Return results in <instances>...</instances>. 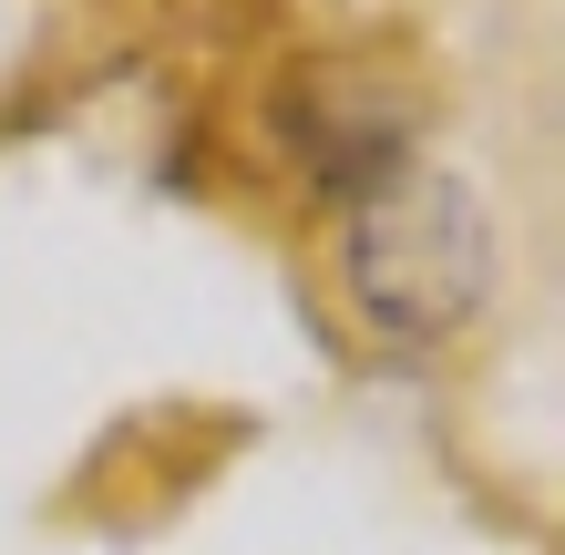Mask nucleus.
Returning a JSON list of instances; mask_svg holds the SVG:
<instances>
[{"instance_id":"f257e3e1","label":"nucleus","mask_w":565,"mask_h":555,"mask_svg":"<svg viewBox=\"0 0 565 555\" xmlns=\"http://www.w3.org/2000/svg\"><path fill=\"white\" fill-rule=\"evenodd\" d=\"M483 278H493V226L473 206L462 175H391L381 195H360L350 216V299L371 330L391 340H443L483 309Z\"/></svg>"},{"instance_id":"f03ea898","label":"nucleus","mask_w":565,"mask_h":555,"mask_svg":"<svg viewBox=\"0 0 565 555\" xmlns=\"http://www.w3.org/2000/svg\"><path fill=\"white\" fill-rule=\"evenodd\" d=\"M288 124H298V154L319 166V185L340 195H381L391 175H412V83L381 73L371 52H329L288 83Z\"/></svg>"}]
</instances>
